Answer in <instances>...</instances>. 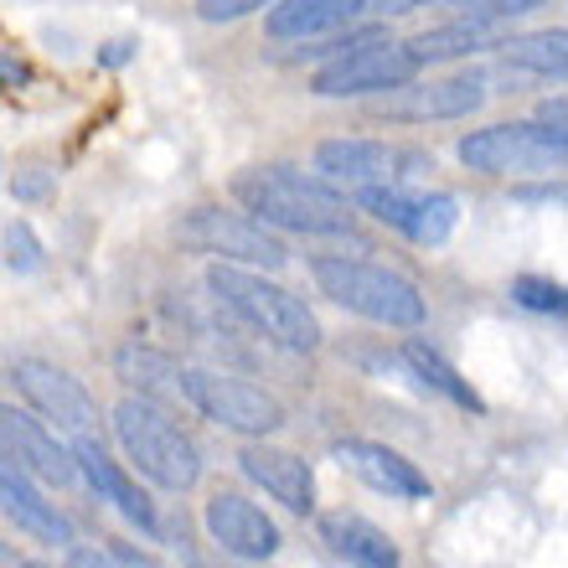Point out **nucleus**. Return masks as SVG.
Listing matches in <instances>:
<instances>
[{"label": "nucleus", "instance_id": "31", "mask_svg": "<svg viewBox=\"0 0 568 568\" xmlns=\"http://www.w3.org/2000/svg\"><path fill=\"white\" fill-rule=\"evenodd\" d=\"M109 558H114V568H165L155 554H140L135 542H114V548H109Z\"/></svg>", "mask_w": 568, "mask_h": 568}, {"label": "nucleus", "instance_id": "28", "mask_svg": "<svg viewBox=\"0 0 568 568\" xmlns=\"http://www.w3.org/2000/svg\"><path fill=\"white\" fill-rule=\"evenodd\" d=\"M0 258H6L16 274H37V270H42V239L31 233V223H6Z\"/></svg>", "mask_w": 568, "mask_h": 568}, {"label": "nucleus", "instance_id": "9", "mask_svg": "<svg viewBox=\"0 0 568 568\" xmlns=\"http://www.w3.org/2000/svg\"><path fill=\"white\" fill-rule=\"evenodd\" d=\"M486 104V73H455V78H434V83H404L393 93H377L373 114L393 124H449V120H470Z\"/></svg>", "mask_w": 568, "mask_h": 568}, {"label": "nucleus", "instance_id": "2", "mask_svg": "<svg viewBox=\"0 0 568 568\" xmlns=\"http://www.w3.org/2000/svg\"><path fill=\"white\" fill-rule=\"evenodd\" d=\"M311 280L331 305H342V311L362 315L373 326L419 331L429 321V305H424L419 284L408 280V274L388 270V264H367V258H346V254H315Z\"/></svg>", "mask_w": 568, "mask_h": 568}, {"label": "nucleus", "instance_id": "24", "mask_svg": "<svg viewBox=\"0 0 568 568\" xmlns=\"http://www.w3.org/2000/svg\"><path fill=\"white\" fill-rule=\"evenodd\" d=\"M414 207H419V192H408L404 181H373V186H357V212H367V217L383 223V227L408 233Z\"/></svg>", "mask_w": 568, "mask_h": 568}, {"label": "nucleus", "instance_id": "7", "mask_svg": "<svg viewBox=\"0 0 568 568\" xmlns=\"http://www.w3.org/2000/svg\"><path fill=\"white\" fill-rule=\"evenodd\" d=\"M181 398L202 414V419L223 424L233 434L264 439V434L284 429V404L274 393L254 388L233 373H212V367H181Z\"/></svg>", "mask_w": 568, "mask_h": 568}, {"label": "nucleus", "instance_id": "10", "mask_svg": "<svg viewBox=\"0 0 568 568\" xmlns=\"http://www.w3.org/2000/svg\"><path fill=\"white\" fill-rule=\"evenodd\" d=\"M315 176L331 186H373V181H408L429 171V155L419 150H398L383 140H321L315 145Z\"/></svg>", "mask_w": 568, "mask_h": 568}, {"label": "nucleus", "instance_id": "18", "mask_svg": "<svg viewBox=\"0 0 568 568\" xmlns=\"http://www.w3.org/2000/svg\"><path fill=\"white\" fill-rule=\"evenodd\" d=\"M315 527H321V542H326L342 564H352V568H404L398 542H393L377 523L357 517V511H326Z\"/></svg>", "mask_w": 568, "mask_h": 568}, {"label": "nucleus", "instance_id": "14", "mask_svg": "<svg viewBox=\"0 0 568 568\" xmlns=\"http://www.w3.org/2000/svg\"><path fill=\"white\" fill-rule=\"evenodd\" d=\"M331 460L342 465V470H352L362 486L383 491L388 501H424L434 491L419 465L408 460V455H398V449L377 445V439H342V445L331 449Z\"/></svg>", "mask_w": 568, "mask_h": 568}, {"label": "nucleus", "instance_id": "5", "mask_svg": "<svg viewBox=\"0 0 568 568\" xmlns=\"http://www.w3.org/2000/svg\"><path fill=\"white\" fill-rule=\"evenodd\" d=\"M568 155V135L558 124H486L460 140V161L480 176H548Z\"/></svg>", "mask_w": 568, "mask_h": 568}, {"label": "nucleus", "instance_id": "11", "mask_svg": "<svg viewBox=\"0 0 568 568\" xmlns=\"http://www.w3.org/2000/svg\"><path fill=\"white\" fill-rule=\"evenodd\" d=\"M11 383L21 388V398L42 414V424H58V429L73 434V439L93 434V424H99V404L89 398V388H83L73 373L52 367V362L21 357L11 367Z\"/></svg>", "mask_w": 568, "mask_h": 568}, {"label": "nucleus", "instance_id": "17", "mask_svg": "<svg viewBox=\"0 0 568 568\" xmlns=\"http://www.w3.org/2000/svg\"><path fill=\"white\" fill-rule=\"evenodd\" d=\"M0 511L37 542H73V523L58 511V501H47L42 486L6 449H0Z\"/></svg>", "mask_w": 568, "mask_h": 568}, {"label": "nucleus", "instance_id": "26", "mask_svg": "<svg viewBox=\"0 0 568 568\" xmlns=\"http://www.w3.org/2000/svg\"><path fill=\"white\" fill-rule=\"evenodd\" d=\"M511 300L532 315H564L568 311V290L558 280H538V274H517L511 280Z\"/></svg>", "mask_w": 568, "mask_h": 568}, {"label": "nucleus", "instance_id": "33", "mask_svg": "<svg viewBox=\"0 0 568 568\" xmlns=\"http://www.w3.org/2000/svg\"><path fill=\"white\" fill-rule=\"evenodd\" d=\"M424 6H439V0H367L362 11H373V16H414V11H424Z\"/></svg>", "mask_w": 568, "mask_h": 568}, {"label": "nucleus", "instance_id": "34", "mask_svg": "<svg viewBox=\"0 0 568 568\" xmlns=\"http://www.w3.org/2000/svg\"><path fill=\"white\" fill-rule=\"evenodd\" d=\"M62 568H114V558L104 548H68V564Z\"/></svg>", "mask_w": 568, "mask_h": 568}, {"label": "nucleus", "instance_id": "8", "mask_svg": "<svg viewBox=\"0 0 568 568\" xmlns=\"http://www.w3.org/2000/svg\"><path fill=\"white\" fill-rule=\"evenodd\" d=\"M414 78H419V62L408 58V47L383 37V42H367L357 52L321 62L311 78V93L315 99H373V93L404 89Z\"/></svg>", "mask_w": 568, "mask_h": 568}, {"label": "nucleus", "instance_id": "32", "mask_svg": "<svg viewBox=\"0 0 568 568\" xmlns=\"http://www.w3.org/2000/svg\"><path fill=\"white\" fill-rule=\"evenodd\" d=\"M130 58H135V42H130V37H114V42L99 47V58L93 62H99V68H124Z\"/></svg>", "mask_w": 568, "mask_h": 568}, {"label": "nucleus", "instance_id": "23", "mask_svg": "<svg viewBox=\"0 0 568 568\" xmlns=\"http://www.w3.org/2000/svg\"><path fill=\"white\" fill-rule=\"evenodd\" d=\"M501 58L507 68H523L532 78H564L568 73V31L554 27V31H532V37H511L501 42Z\"/></svg>", "mask_w": 568, "mask_h": 568}, {"label": "nucleus", "instance_id": "6", "mask_svg": "<svg viewBox=\"0 0 568 568\" xmlns=\"http://www.w3.org/2000/svg\"><path fill=\"white\" fill-rule=\"evenodd\" d=\"M176 239L196 254L217 258V264H239V270H284V258H290L274 227L227 207H192L176 223Z\"/></svg>", "mask_w": 568, "mask_h": 568}, {"label": "nucleus", "instance_id": "25", "mask_svg": "<svg viewBox=\"0 0 568 568\" xmlns=\"http://www.w3.org/2000/svg\"><path fill=\"white\" fill-rule=\"evenodd\" d=\"M460 223V202L449 192H419V207H414V223H408L404 239L424 243V248H439V243L455 233Z\"/></svg>", "mask_w": 568, "mask_h": 568}, {"label": "nucleus", "instance_id": "13", "mask_svg": "<svg viewBox=\"0 0 568 568\" xmlns=\"http://www.w3.org/2000/svg\"><path fill=\"white\" fill-rule=\"evenodd\" d=\"M202 523H207V538L223 548V554L243 558V564H264V558L280 554V527L264 507H254L248 496L239 491H217L202 511Z\"/></svg>", "mask_w": 568, "mask_h": 568}, {"label": "nucleus", "instance_id": "21", "mask_svg": "<svg viewBox=\"0 0 568 568\" xmlns=\"http://www.w3.org/2000/svg\"><path fill=\"white\" fill-rule=\"evenodd\" d=\"M408 47V58L419 62V68H429V62H455V58H476V52H486V47H501L496 42L491 27H480V21H449V27H429L419 31Z\"/></svg>", "mask_w": 568, "mask_h": 568}, {"label": "nucleus", "instance_id": "29", "mask_svg": "<svg viewBox=\"0 0 568 568\" xmlns=\"http://www.w3.org/2000/svg\"><path fill=\"white\" fill-rule=\"evenodd\" d=\"M270 0H196V16L207 21V27H223V21H243V16L264 11Z\"/></svg>", "mask_w": 568, "mask_h": 568}, {"label": "nucleus", "instance_id": "22", "mask_svg": "<svg viewBox=\"0 0 568 568\" xmlns=\"http://www.w3.org/2000/svg\"><path fill=\"white\" fill-rule=\"evenodd\" d=\"M404 362H408V373L419 377L424 388H434L439 398H449L455 408H470V414H486V398H480L470 383H465L455 367H449L439 352H434L429 342H404Z\"/></svg>", "mask_w": 568, "mask_h": 568}, {"label": "nucleus", "instance_id": "15", "mask_svg": "<svg viewBox=\"0 0 568 568\" xmlns=\"http://www.w3.org/2000/svg\"><path fill=\"white\" fill-rule=\"evenodd\" d=\"M239 470L254 480L258 491H270L284 511H300L311 517L315 511V470L305 455L280 445H243L239 449Z\"/></svg>", "mask_w": 568, "mask_h": 568}, {"label": "nucleus", "instance_id": "19", "mask_svg": "<svg viewBox=\"0 0 568 568\" xmlns=\"http://www.w3.org/2000/svg\"><path fill=\"white\" fill-rule=\"evenodd\" d=\"M367 0H280L264 21L274 42H311V37H326L336 27H352L362 16Z\"/></svg>", "mask_w": 568, "mask_h": 568}, {"label": "nucleus", "instance_id": "1", "mask_svg": "<svg viewBox=\"0 0 568 568\" xmlns=\"http://www.w3.org/2000/svg\"><path fill=\"white\" fill-rule=\"evenodd\" d=\"M233 196L248 217L274 233H305V239H346L357 227V207L331 181L305 176L295 165H254L233 176Z\"/></svg>", "mask_w": 568, "mask_h": 568}, {"label": "nucleus", "instance_id": "27", "mask_svg": "<svg viewBox=\"0 0 568 568\" xmlns=\"http://www.w3.org/2000/svg\"><path fill=\"white\" fill-rule=\"evenodd\" d=\"M455 6L460 21H480V27H496V21H511V16H532L542 11L548 0H445Z\"/></svg>", "mask_w": 568, "mask_h": 568}, {"label": "nucleus", "instance_id": "12", "mask_svg": "<svg viewBox=\"0 0 568 568\" xmlns=\"http://www.w3.org/2000/svg\"><path fill=\"white\" fill-rule=\"evenodd\" d=\"M0 449H6L31 480H47V486H73L78 480L73 449L62 445L42 419H31L27 408H16V404H0Z\"/></svg>", "mask_w": 568, "mask_h": 568}, {"label": "nucleus", "instance_id": "20", "mask_svg": "<svg viewBox=\"0 0 568 568\" xmlns=\"http://www.w3.org/2000/svg\"><path fill=\"white\" fill-rule=\"evenodd\" d=\"M114 373L130 388H140V398H150V404H186L181 398V362L171 352H161V346H140V342L120 346Z\"/></svg>", "mask_w": 568, "mask_h": 568}, {"label": "nucleus", "instance_id": "3", "mask_svg": "<svg viewBox=\"0 0 568 568\" xmlns=\"http://www.w3.org/2000/svg\"><path fill=\"white\" fill-rule=\"evenodd\" d=\"M207 290L223 300L227 311L239 315L243 326H254L264 342L284 346L311 357L321 346V321L300 295H290L284 284L264 280V270H239V264H212L207 270Z\"/></svg>", "mask_w": 568, "mask_h": 568}, {"label": "nucleus", "instance_id": "16", "mask_svg": "<svg viewBox=\"0 0 568 568\" xmlns=\"http://www.w3.org/2000/svg\"><path fill=\"white\" fill-rule=\"evenodd\" d=\"M73 465H78V476L99 491V501H109V507L120 511L124 523H135L145 538H161V517H155V507H150V496L124 476L120 465L109 460L104 449L93 445V434H83V439L73 445Z\"/></svg>", "mask_w": 568, "mask_h": 568}, {"label": "nucleus", "instance_id": "4", "mask_svg": "<svg viewBox=\"0 0 568 568\" xmlns=\"http://www.w3.org/2000/svg\"><path fill=\"white\" fill-rule=\"evenodd\" d=\"M114 439L120 449L130 455L145 480H155L161 491H192L196 480H202V449L186 429H181L165 404H150L140 393H130L120 408H114Z\"/></svg>", "mask_w": 568, "mask_h": 568}, {"label": "nucleus", "instance_id": "35", "mask_svg": "<svg viewBox=\"0 0 568 568\" xmlns=\"http://www.w3.org/2000/svg\"><path fill=\"white\" fill-rule=\"evenodd\" d=\"M16 83H27V62L0 47V89H16Z\"/></svg>", "mask_w": 568, "mask_h": 568}, {"label": "nucleus", "instance_id": "36", "mask_svg": "<svg viewBox=\"0 0 568 568\" xmlns=\"http://www.w3.org/2000/svg\"><path fill=\"white\" fill-rule=\"evenodd\" d=\"M0 568H21V564H16V554L6 548V542H0Z\"/></svg>", "mask_w": 568, "mask_h": 568}, {"label": "nucleus", "instance_id": "30", "mask_svg": "<svg viewBox=\"0 0 568 568\" xmlns=\"http://www.w3.org/2000/svg\"><path fill=\"white\" fill-rule=\"evenodd\" d=\"M11 192L21 196V202H47V196H52V176H47V171H16Z\"/></svg>", "mask_w": 568, "mask_h": 568}]
</instances>
